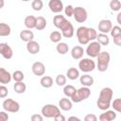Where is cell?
<instances>
[{"label":"cell","instance_id":"6da1fadb","mask_svg":"<svg viewBox=\"0 0 121 121\" xmlns=\"http://www.w3.org/2000/svg\"><path fill=\"white\" fill-rule=\"evenodd\" d=\"M76 34L78 41L80 44H88L90 42L95 41L97 36L96 30L95 28L87 26H79L77 29Z\"/></svg>","mask_w":121,"mask_h":121},{"label":"cell","instance_id":"7a4b0ae2","mask_svg":"<svg viewBox=\"0 0 121 121\" xmlns=\"http://www.w3.org/2000/svg\"><path fill=\"white\" fill-rule=\"evenodd\" d=\"M112 95H113V92L110 87L103 88L99 93V96L96 102L98 109L102 111L108 110L111 107V101H112Z\"/></svg>","mask_w":121,"mask_h":121},{"label":"cell","instance_id":"3957f363","mask_svg":"<svg viewBox=\"0 0 121 121\" xmlns=\"http://www.w3.org/2000/svg\"><path fill=\"white\" fill-rule=\"evenodd\" d=\"M97 69L100 72H105L108 69L111 56L107 51H100L97 55Z\"/></svg>","mask_w":121,"mask_h":121},{"label":"cell","instance_id":"277c9868","mask_svg":"<svg viewBox=\"0 0 121 121\" xmlns=\"http://www.w3.org/2000/svg\"><path fill=\"white\" fill-rule=\"evenodd\" d=\"M90 95H91V90L89 89V87L83 86L73 94V95L71 96V100L72 102L78 103L84 99H87L90 96Z\"/></svg>","mask_w":121,"mask_h":121},{"label":"cell","instance_id":"5b68a950","mask_svg":"<svg viewBox=\"0 0 121 121\" xmlns=\"http://www.w3.org/2000/svg\"><path fill=\"white\" fill-rule=\"evenodd\" d=\"M60 113V108L53 104H46L42 108V115L45 118H54Z\"/></svg>","mask_w":121,"mask_h":121},{"label":"cell","instance_id":"8992f818","mask_svg":"<svg viewBox=\"0 0 121 121\" xmlns=\"http://www.w3.org/2000/svg\"><path fill=\"white\" fill-rule=\"evenodd\" d=\"M78 68L84 73H89L95 68V62L92 59H82L78 62Z\"/></svg>","mask_w":121,"mask_h":121},{"label":"cell","instance_id":"52a82bcc","mask_svg":"<svg viewBox=\"0 0 121 121\" xmlns=\"http://www.w3.org/2000/svg\"><path fill=\"white\" fill-rule=\"evenodd\" d=\"M100 49H101V44L98 42L92 41L86 48V54L91 58H96L100 52Z\"/></svg>","mask_w":121,"mask_h":121},{"label":"cell","instance_id":"ba28073f","mask_svg":"<svg viewBox=\"0 0 121 121\" xmlns=\"http://www.w3.org/2000/svg\"><path fill=\"white\" fill-rule=\"evenodd\" d=\"M3 109L6 112H17L20 110V104L17 101L11 99V98H7L3 102Z\"/></svg>","mask_w":121,"mask_h":121},{"label":"cell","instance_id":"9c48e42d","mask_svg":"<svg viewBox=\"0 0 121 121\" xmlns=\"http://www.w3.org/2000/svg\"><path fill=\"white\" fill-rule=\"evenodd\" d=\"M73 16H74L75 20L78 23H83V22H85L87 20L88 13H87V10L84 8H82V7H76V8H74Z\"/></svg>","mask_w":121,"mask_h":121},{"label":"cell","instance_id":"30bf717a","mask_svg":"<svg viewBox=\"0 0 121 121\" xmlns=\"http://www.w3.org/2000/svg\"><path fill=\"white\" fill-rule=\"evenodd\" d=\"M60 29L61 30V35L63 37H65V38H71V37H73V35L75 33L74 26H73L72 23L69 22V21H66L61 26V27Z\"/></svg>","mask_w":121,"mask_h":121},{"label":"cell","instance_id":"8fae6325","mask_svg":"<svg viewBox=\"0 0 121 121\" xmlns=\"http://www.w3.org/2000/svg\"><path fill=\"white\" fill-rule=\"evenodd\" d=\"M0 55L6 60H9L13 56V51L12 48L6 43H0Z\"/></svg>","mask_w":121,"mask_h":121},{"label":"cell","instance_id":"7c38bea8","mask_svg":"<svg viewBox=\"0 0 121 121\" xmlns=\"http://www.w3.org/2000/svg\"><path fill=\"white\" fill-rule=\"evenodd\" d=\"M112 27V24L111 22V20L108 19H103L98 23V30L100 31V33H109L111 31Z\"/></svg>","mask_w":121,"mask_h":121},{"label":"cell","instance_id":"4fadbf2b","mask_svg":"<svg viewBox=\"0 0 121 121\" xmlns=\"http://www.w3.org/2000/svg\"><path fill=\"white\" fill-rule=\"evenodd\" d=\"M48 7L54 13H59L63 9V4L60 0H50L48 3Z\"/></svg>","mask_w":121,"mask_h":121},{"label":"cell","instance_id":"5bb4252c","mask_svg":"<svg viewBox=\"0 0 121 121\" xmlns=\"http://www.w3.org/2000/svg\"><path fill=\"white\" fill-rule=\"evenodd\" d=\"M32 73L35 75V76H43L44 72H45V66L43 62L41 61H36L32 64Z\"/></svg>","mask_w":121,"mask_h":121},{"label":"cell","instance_id":"9a60e30c","mask_svg":"<svg viewBox=\"0 0 121 121\" xmlns=\"http://www.w3.org/2000/svg\"><path fill=\"white\" fill-rule=\"evenodd\" d=\"M26 50L28 51V53L35 55V54L39 53V51H40V44L37 42L31 40V41L27 42V43H26Z\"/></svg>","mask_w":121,"mask_h":121},{"label":"cell","instance_id":"2e32d148","mask_svg":"<svg viewBox=\"0 0 121 121\" xmlns=\"http://www.w3.org/2000/svg\"><path fill=\"white\" fill-rule=\"evenodd\" d=\"M12 77L5 68H0V83L1 84H8L10 82Z\"/></svg>","mask_w":121,"mask_h":121},{"label":"cell","instance_id":"e0dca14e","mask_svg":"<svg viewBox=\"0 0 121 121\" xmlns=\"http://www.w3.org/2000/svg\"><path fill=\"white\" fill-rule=\"evenodd\" d=\"M98 118L100 121H112V120H114L116 118V113L114 111L106 110V112L101 113Z\"/></svg>","mask_w":121,"mask_h":121},{"label":"cell","instance_id":"ac0fdd59","mask_svg":"<svg viewBox=\"0 0 121 121\" xmlns=\"http://www.w3.org/2000/svg\"><path fill=\"white\" fill-rule=\"evenodd\" d=\"M83 54H84V49L79 46V45H77V46H74L71 50V56L73 59L75 60H79L83 57Z\"/></svg>","mask_w":121,"mask_h":121},{"label":"cell","instance_id":"d6986e66","mask_svg":"<svg viewBox=\"0 0 121 121\" xmlns=\"http://www.w3.org/2000/svg\"><path fill=\"white\" fill-rule=\"evenodd\" d=\"M59 106L62 111H70L73 107L72 101L66 97L60 98V100L59 101Z\"/></svg>","mask_w":121,"mask_h":121},{"label":"cell","instance_id":"ffe728a7","mask_svg":"<svg viewBox=\"0 0 121 121\" xmlns=\"http://www.w3.org/2000/svg\"><path fill=\"white\" fill-rule=\"evenodd\" d=\"M20 38L23 42H29L31 40L34 39V33L31 31V30H28V29H25V30H22L20 32Z\"/></svg>","mask_w":121,"mask_h":121},{"label":"cell","instance_id":"44dd1931","mask_svg":"<svg viewBox=\"0 0 121 121\" xmlns=\"http://www.w3.org/2000/svg\"><path fill=\"white\" fill-rule=\"evenodd\" d=\"M79 81L83 86L90 87L94 84V78L90 75H83V76H80Z\"/></svg>","mask_w":121,"mask_h":121},{"label":"cell","instance_id":"7402d4cb","mask_svg":"<svg viewBox=\"0 0 121 121\" xmlns=\"http://www.w3.org/2000/svg\"><path fill=\"white\" fill-rule=\"evenodd\" d=\"M25 26L31 29V28H35L36 26V17L33 15H28L25 18Z\"/></svg>","mask_w":121,"mask_h":121},{"label":"cell","instance_id":"603a6c76","mask_svg":"<svg viewBox=\"0 0 121 121\" xmlns=\"http://www.w3.org/2000/svg\"><path fill=\"white\" fill-rule=\"evenodd\" d=\"M66 77L71 80H75L79 77V71L75 67H71L67 70Z\"/></svg>","mask_w":121,"mask_h":121},{"label":"cell","instance_id":"cb8c5ba5","mask_svg":"<svg viewBox=\"0 0 121 121\" xmlns=\"http://www.w3.org/2000/svg\"><path fill=\"white\" fill-rule=\"evenodd\" d=\"M10 26L6 23H0V37H7L10 34Z\"/></svg>","mask_w":121,"mask_h":121},{"label":"cell","instance_id":"d4e9b609","mask_svg":"<svg viewBox=\"0 0 121 121\" xmlns=\"http://www.w3.org/2000/svg\"><path fill=\"white\" fill-rule=\"evenodd\" d=\"M40 83L43 88H50L53 85V78L49 76H43L42 77Z\"/></svg>","mask_w":121,"mask_h":121},{"label":"cell","instance_id":"484cf974","mask_svg":"<svg viewBox=\"0 0 121 121\" xmlns=\"http://www.w3.org/2000/svg\"><path fill=\"white\" fill-rule=\"evenodd\" d=\"M67 20L65 19L64 16L62 15H56L54 18H53V24L54 26L57 27V28H60L61 26L66 22Z\"/></svg>","mask_w":121,"mask_h":121},{"label":"cell","instance_id":"4316f807","mask_svg":"<svg viewBox=\"0 0 121 121\" xmlns=\"http://www.w3.org/2000/svg\"><path fill=\"white\" fill-rule=\"evenodd\" d=\"M46 26V20L43 16H39L36 18V26L35 28L37 30H43Z\"/></svg>","mask_w":121,"mask_h":121},{"label":"cell","instance_id":"83f0119b","mask_svg":"<svg viewBox=\"0 0 121 121\" xmlns=\"http://www.w3.org/2000/svg\"><path fill=\"white\" fill-rule=\"evenodd\" d=\"M96 40H97V42L101 45H108L109 43H110V38L105 33H99V34H97Z\"/></svg>","mask_w":121,"mask_h":121},{"label":"cell","instance_id":"f1b7e54d","mask_svg":"<svg viewBox=\"0 0 121 121\" xmlns=\"http://www.w3.org/2000/svg\"><path fill=\"white\" fill-rule=\"evenodd\" d=\"M13 88H14V91L17 94H23L26 90V86L23 81H15Z\"/></svg>","mask_w":121,"mask_h":121},{"label":"cell","instance_id":"f546056e","mask_svg":"<svg viewBox=\"0 0 121 121\" xmlns=\"http://www.w3.org/2000/svg\"><path fill=\"white\" fill-rule=\"evenodd\" d=\"M56 49H57L58 53L61 54V55H64V54H66L68 52L69 46H68V44L66 43H58Z\"/></svg>","mask_w":121,"mask_h":121},{"label":"cell","instance_id":"4dcf8cb0","mask_svg":"<svg viewBox=\"0 0 121 121\" xmlns=\"http://www.w3.org/2000/svg\"><path fill=\"white\" fill-rule=\"evenodd\" d=\"M61 37H62V35L60 31H53L50 33V36H49L50 41L52 43H60L61 40Z\"/></svg>","mask_w":121,"mask_h":121},{"label":"cell","instance_id":"1f68e13d","mask_svg":"<svg viewBox=\"0 0 121 121\" xmlns=\"http://www.w3.org/2000/svg\"><path fill=\"white\" fill-rule=\"evenodd\" d=\"M76 88L73 85H65L63 88V94L67 96V97H71L73 95V94L76 92Z\"/></svg>","mask_w":121,"mask_h":121},{"label":"cell","instance_id":"d6a6232c","mask_svg":"<svg viewBox=\"0 0 121 121\" xmlns=\"http://www.w3.org/2000/svg\"><path fill=\"white\" fill-rule=\"evenodd\" d=\"M12 78L14 79V81H23L24 78H25V75L22 71L20 70H16L13 72V74L11 75Z\"/></svg>","mask_w":121,"mask_h":121},{"label":"cell","instance_id":"836d02e7","mask_svg":"<svg viewBox=\"0 0 121 121\" xmlns=\"http://www.w3.org/2000/svg\"><path fill=\"white\" fill-rule=\"evenodd\" d=\"M110 8L112 11H119L121 9V3L119 0H112L110 2Z\"/></svg>","mask_w":121,"mask_h":121},{"label":"cell","instance_id":"e575fe53","mask_svg":"<svg viewBox=\"0 0 121 121\" xmlns=\"http://www.w3.org/2000/svg\"><path fill=\"white\" fill-rule=\"evenodd\" d=\"M31 7L34 10L40 11L43 7V3L42 0H33L32 3H31Z\"/></svg>","mask_w":121,"mask_h":121},{"label":"cell","instance_id":"d590c367","mask_svg":"<svg viewBox=\"0 0 121 121\" xmlns=\"http://www.w3.org/2000/svg\"><path fill=\"white\" fill-rule=\"evenodd\" d=\"M55 82L59 86H64L66 84V77L63 76V75H61V74L58 75L56 77V78H55Z\"/></svg>","mask_w":121,"mask_h":121},{"label":"cell","instance_id":"8d00e7d4","mask_svg":"<svg viewBox=\"0 0 121 121\" xmlns=\"http://www.w3.org/2000/svg\"><path fill=\"white\" fill-rule=\"evenodd\" d=\"M112 107L113 108V110L117 112H121V99L120 98H116L112 101Z\"/></svg>","mask_w":121,"mask_h":121},{"label":"cell","instance_id":"74e56055","mask_svg":"<svg viewBox=\"0 0 121 121\" xmlns=\"http://www.w3.org/2000/svg\"><path fill=\"white\" fill-rule=\"evenodd\" d=\"M110 32H111L112 37H114V36H117V35H121V27L119 26H114L113 27H112Z\"/></svg>","mask_w":121,"mask_h":121},{"label":"cell","instance_id":"f35d334b","mask_svg":"<svg viewBox=\"0 0 121 121\" xmlns=\"http://www.w3.org/2000/svg\"><path fill=\"white\" fill-rule=\"evenodd\" d=\"M9 94V90L8 88L3 84V85H0V98H5L7 97Z\"/></svg>","mask_w":121,"mask_h":121},{"label":"cell","instance_id":"ab89813d","mask_svg":"<svg viewBox=\"0 0 121 121\" xmlns=\"http://www.w3.org/2000/svg\"><path fill=\"white\" fill-rule=\"evenodd\" d=\"M64 12H65V15H67L68 17H71L73 16V12H74V7L71 6V5H68L65 7L64 9Z\"/></svg>","mask_w":121,"mask_h":121},{"label":"cell","instance_id":"60d3db41","mask_svg":"<svg viewBox=\"0 0 121 121\" xmlns=\"http://www.w3.org/2000/svg\"><path fill=\"white\" fill-rule=\"evenodd\" d=\"M84 120L85 121H96L97 120V117L95 114H93V113H89V114H86L85 115Z\"/></svg>","mask_w":121,"mask_h":121},{"label":"cell","instance_id":"b9f144b4","mask_svg":"<svg viewBox=\"0 0 121 121\" xmlns=\"http://www.w3.org/2000/svg\"><path fill=\"white\" fill-rule=\"evenodd\" d=\"M43 115H41V114H33V115H31V120L32 121H43Z\"/></svg>","mask_w":121,"mask_h":121},{"label":"cell","instance_id":"7bdbcfd3","mask_svg":"<svg viewBox=\"0 0 121 121\" xmlns=\"http://www.w3.org/2000/svg\"><path fill=\"white\" fill-rule=\"evenodd\" d=\"M9 119V114L6 112H0V121H7Z\"/></svg>","mask_w":121,"mask_h":121},{"label":"cell","instance_id":"ee69618b","mask_svg":"<svg viewBox=\"0 0 121 121\" xmlns=\"http://www.w3.org/2000/svg\"><path fill=\"white\" fill-rule=\"evenodd\" d=\"M113 43H114L116 45L120 46V45H121V35L114 36V37H113Z\"/></svg>","mask_w":121,"mask_h":121},{"label":"cell","instance_id":"f6af8a7d","mask_svg":"<svg viewBox=\"0 0 121 121\" xmlns=\"http://www.w3.org/2000/svg\"><path fill=\"white\" fill-rule=\"evenodd\" d=\"M54 119H55V121H65V117L62 114H60V113H59L58 115H56L54 117Z\"/></svg>","mask_w":121,"mask_h":121},{"label":"cell","instance_id":"bcb514c9","mask_svg":"<svg viewBox=\"0 0 121 121\" xmlns=\"http://www.w3.org/2000/svg\"><path fill=\"white\" fill-rule=\"evenodd\" d=\"M68 120H78V121H80V119L78 117H76V116H71L68 118Z\"/></svg>","mask_w":121,"mask_h":121},{"label":"cell","instance_id":"7dc6e473","mask_svg":"<svg viewBox=\"0 0 121 121\" xmlns=\"http://www.w3.org/2000/svg\"><path fill=\"white\" fill-rule=\"evenodd\" d=\"M120 17H121V13L119 12V13L117 14V23H118L119 25L121 24V21H120Z\"/></svg>","mask_w":121,"mask_h":121},{"label":"cell","instance_id":"c3c4849f","mask_svg":"<svg viewBox=\"0 0 121 121\" xmlns=\"http://www.w3.org/2000/svg\"><path fill=\"white\" fill-rule=\"evenodd\" d=\"M5 5V1L4 0H0V9H2Z\"/></svg>","mask_w":121,"mask_h":121},{"label":"cell","instance_id":"681fc988","mask_svg":"<svg viewBox=\"0 0 121 121\" xmlns=\"http://www.w3.org/2000/svg\"><path fill=\"white\" fill-rule=\"evenodd\" d=\"M21 1H24V2H27V1H30V0H21Z\"/></svg>","mask_w":121,"mask_h":121}]
</instances>
